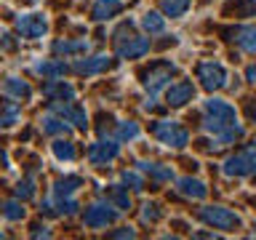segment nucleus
I'll list each match as a JSON object with an SVG mask.
<instances>
[{"instance_id":"nucleus-20","label":"nucleus","mask_w":256,"mask_h":240,"mask_svg":"<svg viewBox=\"0 0 256 240\" xmlns=\"http://www.w3.org/2000/svg\"><path fill=\"white\" fill-rule=\"evenodd\" d=\"M0 214L11 222H19L27 216V208H24V200H3L0 203Z\"/></svg>"},{"instance_id":"nucleus-36","label":"nucleus","mask_w":256,"mask_h":240,"mask_svg":"<svg viewBox=\"0 0 256 240\" xmlns=\"http://www.w3.org/2000/svg\"><path fill=\"white\" fill-rule=\"evenodd\" d=\"M246 75H248V80H251V83H256V67H248Z\"/></svg>"},{"instance_id":"nucleus-38","label":"nucleus","mask_w":256,"mask_h":240,"mask_svg":"<svg viewBox=\"0 0 256 240\" xmlns=\"http://www.w3.org/2000/svg\"><path fill=\"white\" fill-rule=\"evenodd\" d=\"M248 155H251V158H254V160H256V142H254V144H251V147H248Z\"/></svg>"},{"instance_id":"nucleus-18","label":"nucleus","mask_w":256,"mask_h":240,"mask_svg":"<svg viewBox=\"0 0 256 240\" xmlns=\"http://www.w3.org/2000/svg\"><path fill=\"white\" fill-rule=\"evenodd\" d=\"M139 171L150 174V179H155V182H171L174 179L171 166H163V163H139Z\"/></svg>"},{"instance_id":"nucleus-11","label":"nucleus","mask_w":256,"mask_h":240,"mask_svg":"<svg viewBox=\"0 0 256 240\" xmlns=\"http://www.w3.org/2000/svg\"><path fill=\"white\" fill-rule=\"evenodd\" d=\"M51 112H56L59 118H64L67 123H72L78 131H86L88 128V118H86V110L78 107V104H70V102H54L51 104Z\"/></svg>"},{"instance_id":"nucleus-6","label":"nucleus","mask_w":256,"mask_h":240,"mask_svg":"<svg viewBox=\"0 0 256 240\" xmlns=\"http://www.w3.org/2000/svg\"><path fill=\"white\" fill-rule=\"evenodd\" d=\"M174 75H176V64L174 62H158L144 72V88H147L150 94H158L168 86V80H171Z\"/></svg>"},{"instance_id":"nucleus-13","label":"nucleus","mask_w":256,"mask_h":240,"mask_svg":"<svg viewBox=\"0 0 256 240\" xmlns=\"http://www.w3.org/2000/svg\"><path fill=\"white\" fill-rule=\"evenodd\" d=\"M192 99H195V86H192L190 80H179V83H174L166 91V104L168 107H184V104L192 102Z\"/></svg>"},{"instance_id":"nucleus-24","label":"nucleus","mask_w":256,"mask_h":240,"mask_svg":"<svg viewBox=\"0 0 256 240\" xmlns=\"http://www.w3.org/2000/svg\"><path fill=\"white\" fill-rule=\"evenodd\" d=\"M32 70H35L38 75H43V78H62L64 72H67V64H62V62H38Z\"/></svg>"},{"instance_id":"nucleus-31","label":"nucleus","mask_w":256,"mask_h":240,"mask_svg":"<svg viewBox=\"0 0 256 240\" xmlns=\"http://www.w3.org/2000/svg\"><path fill=\"white\" fill-rule=\"evenodd\" d=\"M120 179H123V184L131 190H144V179H142V174H136V171H123Z\"/></svg>"},{"instance_id":"nucleus-34","label":"nucleus","mask_w":256,"mask_h":240,"mask_svg":"<svg viewBox=\"0 0 256 240\" xmlns=\"http://www.w3.org/2000/svg\"><path fill=\"white\" fill-rule=\"evenodd\" d=\"M112 235H115V238H134V230L131 227H123L120 232H112Z\"/></svg>"},{"instance_id":"nucleus-4","label":"nucleus","mask_w":256,"mask_h":240,"mask_svg":"<svg viewBox=\"0 0 256 240\" xmlns=\"http://www.w3.org/2000/svg\"><path fill=\"white\" fill-rule=\"evenodd\" d=\"M198 80H200V86L206 88V91H222L224 86H227V70H224V64L222 62H203V64H198Z\"/></svg>"},{"instance_id":"nucleus-1","label":"nucleus","mask_w":256,"mask_h":240,"mask_svg":"<svg viewBox=\"0 0 256 240\" xmlns=\"http://www.w3.org/2000/svg\"><path fill=\"white\" fill-rule=\"evenodd\" d=\"M203 128L214 136V147H227L243 139V126L238 123V112L230 102L211 99L203 107Z\"/></svg>"},{"instance_id":"nucleus-15","label":"nucleus","mask_w":256,"mask_h":240,"mask_svg":"<svg viewBox=\"0 0 256 240\" xmlns=\"http://www.w3.org/2000/svg\"><path fill=\"white\" fill-rule=\"evenodd\" d=\"M176 190L182 192L184 198H192V200H203L208 195V187L200 179H192V176H182L179 182H176Z\"/></svg>"},{"instance_id":"nucleus-5","label":"nucleus","mask_w":256,"mask_h":240,"mask_svg":"<svg viewBox=\"0 0 256 240\" xmlns=\"http://www.w3.org/2000/svg\"><path fill=\"white\" fill-rule=\"evenodd\" d=\"M118 216H120L118 206H112V203H94V206L86 208L83 224H86V227H91V230H102V227H107V224H115Z\"/></svg>"},{"instance_id":"nucleus-10","label":"nucleus","mask_w":256,"mask_h":240,"mask_svg":"<svg viewBox=\"0 0 256 240\" xmlns=\"http://www.w3.org/2000/svg\"><path fill=\"white\" fill-rule=\"evenodd\" d=\"M224 35L238 48H243L246 54L256 56V27H251V24H238V27H230Z\"/></svg>"},{"instance_id":"nucleus-16","label":"nucleus","mask_w":256,"mask_h":240,"mask_svg":"<svg viewBox=\"0 0 256 240\" xmlns=\"http://www.w3.org/2000/svg\"><path fill=\"white\" fill-rule=\"evenodd\" d=\"M120 8H123L120 0H96L91 8V19L94 22H110L112 16L120 14Z\"/></svg>"},{"instance_id":"nucleus-37","label":"nucleus","mask_w":256,"mask_h":240,"mask_svg":"<svg viewBox=\"0 0 256 240\" xmlns=\"http://www.w3.org/2000/svg\"><path fill=\"white\" fill-rule=\"evenodd\" d=\"M0 166H8V155H6L3 150H0Z\"/></svg>"},{"instance_id":"nucleus-7","label":"nucleus","mask_w":256,"mask_h":240,"mask_svg":"<svg viewBox=\"0 0 256 240\" xmlns=\"http://www.w3.org/2000/svg\"><path fill=\"white\" fill-rule=\"evenodd\" d=\"M16 32L27 40H38L48 32V19L43 14H24L16 19Z\"/></svg>"},{"instance_id":"nucleus-33","label":"nucleus","mask_w":256,"mask_h":240,"mask_svg":"<svg viewBox=\"0 0 256 240\" xmlns=\"http://www.w3.org/2000/svg\"><path fill=\"white\" fill-rule=\"evenodd\" d=\"M160 219V206L158 203H147L142 211V222H158Z\"/></svg>"},{"instance_id":"nucleus-17","label":"nucleus","mask_w":256,"mask_h":240,"mask_svg":"<svg viewBox=\"0 0 256 240\" xmlns=\"http://www.w3.org/2000/svg\"><path fill=\"white\" fill-rule=\"evenodd\" d=\"M43 94L48 99H56V102H72L75 99V88L70 83H64V80H56V78H51V83L43 88Z\"/></svg>"},{"instance_id":"nucleus-30","label":"nucleus","mask_w":256,"mask_h":240,"mask_svg":"<svg viewBox=\"0 0 256 240\" xmlns=\"http://www.w3.org/2000/svg\"><path fill=\"white\" fill-rule=\"evenodd\" d=\"M16 198L19 200H30V198H35V182L32 179H22L19 184H16Z\"/></svg>"},{"instance_id":"nucleus-32","label":"nucleus","mask_w":256,"mask_h":240,"mask_svg":"<svg viewBox=\"0 0 256 240\" xmlns=\"http://www.w3.org/2000/svg\"><path fill=\"white\" fill-rule=\"evenodd\" d=\"M110 195H112V200H115V206L120 208V211L131 206V200H128V192H126L123 187H112V192H110Z\"/></svg>"},{"instance_id":"nucleus-29","label":"nucleus","mask_w":256,"mask_h":240,"mask_svg":"<svg viewBox=\"0 0 256 240\" xmlns=\"http://www.w3.org/2000/svg\"><path fill=\"white\" fill-rule=\"evenodd\" d=\"M16 120H19V107H16V104H6L3 112H0V128L14 126Z\"/></svg>"},{"instance_id":"nucleus-21","label":"nucleus","mask_w":256,"mask_h":240,"mask_svg":"<svg viewBox=\"0 0 256 240\" xmlns=\"http://www.w3.org/2000/svg\"><path fill=\"white\" fill-rule=\"evenodd\" d=\"M86 51H88L86 40H56L54 43V54L72 56V54H86Z\"/></svg>"},{"instance_id":"nucleus-23","label":"nucleus","mask_w":256,"mask_h":240,"mask_svg":"<svg viewBox=\"0 0 256 240\" xmlns=\"http://www.w3.org/2000/svg\"><path fill=\"white\" fill-rule=\"evenodd\" d=\"M40 128H43L46 134H70V123L64 118H59L54 112V115H46L40 120Z\"/></svg>"},{"instance_id":"nucleus-27","label":"nucleus","mask_w":256,"mask_h":240,"mask_svg":"<svg viewBox=\"0 0 256 240\" xmlns=\"http://www.w3.org/2000/svg\"><path fill=\"white\" fill-rule=\"evenodd\" d=\"M51 150H54L56 158H59V160H67V163H70V160H75V155H78V152H75V144H72V142H64V139L54 142Z\"/></svg>"},{"instance_id":"nucleus-39","label":"nucleus","mask_w":256,"mask_h":240,"mask_svg":"<svg viewBox=\"0 0 256 240\" xmlns=\"http://www.w3.org/2000/svg\"><path fill=\"white\" fill-rule=\"evenodd\" d=\"M0 238H3V232H0Z\"/></svg>"},{"instance_id":"nucleus-8","label":"nucleus","mask_w":256,"mask_h":240,"mask_svg":"<svg viewBox=\"0 0 256 240\" xmlns=\"http://www.w3.org/2000/svg\"><path fill=\"white\" fill-rule=\"evenodd\" d=\"M147 51H150V38H139V35L118 38V46H115L118 59H139Z\"/></svg>"},{"instance_id":"nucleus-3","label":"nucleus","mask_w":256,"mask_h":240,"mask_svg":"<svg viewBox=\"0 0 256 240\" xmlns=\"http://www.w3.org/2000/svg\"><path fill=\"white\" fill-rule=\"evenodd\" d=\"M152 134H155V139L160 144H166V147H171V150H184L190 142L187 128L182 123H176V120H158V123L152 126Z\"/></svg>"},{"instance_id":"nucleus-12","label":"nucleus","mask_w":256,"mask_h":240,"mask_svg":"<svg viewBox=\"0 0 256 240\" xmlns=\"http://www.w3.org/2000/svg\"><path fill=\"white\" fill-rule=\"evenodd\" d=\"M118 152H120V144L118 142H112V139H107V142H96V144H91L88 147V160H91L94 166H107V163H112V160L118 158Z\"/></svg>"},{"instance_id":"nucleus-25","label":"nucleus","mask_w":256,"mask_h":240,"mask_svg":"<svg viewBox=\"0 0 256 240\" xmlns=\"http://www.w3.org/2000/svg\"><path fill=\"white\" fill-rule=\"evenodd\" d=\"M80 184H83V182H80L78 176H67V179L56 182V184H54V198H72Z\"/></svg>"},{"instance_id":"nucleus-9","label":"nucleus","mask_w":256,"mask_h":240,"mask_svg":"<svg viewBox=\"0 0 256 240\" xmlns=\"http://www.w3.org/2000/svg\"><path fill=\"white\" fill-rule=\"evenodd\" d=\"M256 171V160L248 155V150L238 152V155H230L222 163V174L224 176H251Z\"/></svg>"},{"instance_id":"nucleus-19","label":"nucleus","mask_w":256,"mask_h":240,"mask_svg":"<svg viewBox=\"0 0 256 240\" xmlns=\"http://www.w3.org/2000/svg\"><path fill=\"white\" fill-rule=\"evenodd\" d=\"M3 88H6L8 96H16V99H30L32 96V88L24 83V80H19V78H6Z\"/></svg>"},{"instance_id":"nucleus-14","label":"nucleus","mask_w":256,"mask_h":240,"mask_svg":"<svg viewBox=\"0 0 256 240\" xmlns=\"http://www.w3.org/2000/svg\"><path fill=\"white\" fill-rule=\"evenodd\" d=\"M112 67L110 56H88V59H78L75 62V72L78 75H96V72H104Z\"/></svg>"},{"instance_id":"nucleus-28","label":"nucleus","mask_w":256,"mask_h":240,"mask_svg":"<svg viewBox=\"0 0 256 240\" xmlns=\"http://www.w3.org/2000/svg\"><path fill=\"white\" fill-rule=\"evenodd\" d=\"M139 136V126L134 123V120H123V123L118 126V142H131Z\"/></svg>"},{"instance_id":"nucleus-22","label":"nucleus","mask_w":256,"mask_h":240,"mask_svg":"<svg viewBox=\"0 0 256 240\" xmlns=\"http://www.w3.org/2000/svg\"><path fill=\"white\" fill-rule=\"evenodd\" d=\"M142 27L150 32V35H160L166 30V16L158 14V11H147L142 16Z\"/></svg>"},{"instance_id":"nucleus-2","label":"nucleus","mask_w":256,"mask_h":240,"mask_svg":"<svg viewBox=\"0 0 256 240\" xmlns=\"http://www.w3.org/2000/svg\"><path fill=\"white\" fill-rule=\"evenodd\" d=\"M198 216L208 224V227L222 230V232H235V230L243 227V219H240L232 208H224V206H203L198 211Z\"/></svg>"},{"instance_id":"nucleus-35","label":"nucleus","mask_w":256,"mask_h":240,"mask_svg":"<svg viewBox=\"0 0 256 240\" xmlns=\"http://www.w3.org/2000/svg\"><path fill=\"white\" fill-rule=\"evenodd\" d=\"M248 115H251V120H256V99H251V104H248Z\"/></svg>"},{"instance_id":"nucleus-26","label":"nucleus","mask_w":256,"mask_h":240,"mask_svg":"<svg viewBox=\"0 0 256 240\" xmlns=\"http://www.w3.org/2000/svg\"><path fill=\"white\" fill-rule=\"evenodd\" d=\"M190 6H192V0H163V3H160V11H163V16H171V19H176V16H184V14H187Z\"/></svg>"}]
</instances>
